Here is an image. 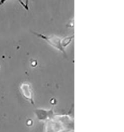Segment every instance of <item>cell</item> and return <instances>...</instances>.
I'll return each mask as SVG.
<instances>
[{"instance_id":"6da1fadb","label":"cell","mask_w":124,"mask_h":132,"mask_svg":"<svg viewBox=\"0 0 124 132\" xmlns=\"http://www.w3.org/2000/svg\"><path fill=\"white\" fill-rule=\"evenodd\" d=\"M35 35L38 37L41 38L45 41L47 42L49 44L53 47L54 48H56L62 53L66 56V53L65 52V49L63 48L62 44V38H60L56 35H51V36H45L44 34L38 33L36 32H33Z\"/></svg>"},{"instance_id":"3957f363","label":"cell","mask_w":124,"mask_h":132,"mask_svg":"<svg viewBox=\"0 0 124 132\" xmlns=\"http://www.w3.org/2000/svg\"><path fill=\"white\" fill-rule=\"evenodd\" d=\"M74 36H68L64 38H62V44L63 48L65 49L70 44H71V42L72 41V39L74 38Z\"/></svg>"},{"instance_id":"7a4b0ae2","label":"cell","mask_w":124,"mask_h":132,"mask_svg":"<svg viewBox=\"0 0 124 132\" xmlns=\"http://www.w3.org/2000/svg\"><path fill=\"white\" fill-rule=\"evenodd\" d=\"M20 88L24 97L30 100V102H32V103H33V94L31 88L30 84L26 83L22 84Z\"/></svg>"}]
</instances>
